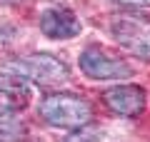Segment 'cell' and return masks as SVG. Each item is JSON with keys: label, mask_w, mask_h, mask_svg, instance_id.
Segmentation results:
<instances>
[{"label": "cell", "mask_w": 150, "mask_h": 142, "mask_svg": "<svg viewBox=\"0 0 150 142\" xmlns=\"http://www.w3.org/2000/svg\"><path fill=\"white\" fill-rule=\"evenodd\" d=\"M40 115L53 127L78 130V127L90 122L93 107L88 100H83L73 92H53L40 102Z\"/></svg>", "instance_id": "6da1fadb"}, {"label": "cell", "mask_w": 150, "mask_h": 142, "mask_svg": "<svg viewBox=\"0 0 150 142\" xmlns=\"http://www.w3.org/2000/svg\"><path fill=\"white\" fill-rule=\"evenodd\" d=\"M110 32L125 53L140 60H150V20L143 15L123 13L110 22Z\"/></svg>", "instance_id": "7a4b0ae2"}, {"label": "cell", "mask_w": 150, "mask_h": 142, "mask_svg": "<svg viewBox=\"0 0 150 142\" xmlns=\"http://www.w3.org/2000/svg\"><path fill=\"white\" fill-rule=\"evenodd\" d=\"M8 70L18 77L28 80V82H43V85H58L63 80H68L70 70L65 63H60L58 58L53 55H45V53H38V55H25V58H18L8 63Z\"/></svg>", "instance_id": "3957f363"}, {"label": "cell", "mask_w": 150, "mask_h": 142, "mask_svg": "<svg viewBox=\"0 0 150 142\" xmlns=\"http://www.w3.org/2000/svg\"><path fill=\"white\" fill-rule=\"evenodd\" d=\"M78 65H80L83 75L90 77V80H125V77L133 75V70H130L128 63H123L120 58L108 55L98 45L85 47L80 60H78Z\"/></svg>", "instance_id": "277c9868"}, {"label": "cell", "mask_w": 150, "mask_h": 142, "mask_svg": "<svg viewBox=\"0 0 150 142\" xmlns=\"http://www.w3.org/2000/svg\"><path fill=\"white\" fill-rule=\"evenodd\" d=\"M80 20L75 18L73 10L65 8H50L40 15V30L50 40H68V37L80 35Z\"/></svg>", "instance_id": "5b68a950"}, {"label": "cell", "mask_w": 150, "mask_h": 142, "mask_svg": "<svg viewBox=\"0 0 150 142\" xmlns=\"http://www.w3.org/2000/svg\"><path fill=\"white\" fill-rule=\"evenodd\" d=\"M105 102L120 117H138L145 107V90L138 85H115L105 92Z\"/></svg>", "instance_id": "8992f818"}, {"label": "cell", "mask_w": 150, "mask_h": 142, "mask_svg": "<svg viewBox=\"0 0 150 142\" xmlns=\"http://www.w3.org/2000/svg\"><path fill=\"white\" fill-rule=\"evenodd\" d=\"M33 100V85L18 75L0 77V110L3 112H20Z\"/></svg>", "instance_id": "52a82bcc"}, {"label": "cell", "mask_w": 150, "mask_h": 142, "mask_svg": "<svg viewBox=\"0 0 150 142\" xmlns=\"http://www.w3.org/2000/svg\"><path fill=\"white\" fill-rule=\"evenodd\" d=\"M100 130H98V127H78V130L73 132V135H68L65 137L63 142H100Z\"/></svg>", "instance_id": "ba28073f"}, {"label": "cell", "mask_w": 150, "mask_h": 142, "mask_svg": "<svg viewBox=\"0 0 150 142\" xmlns=\"http://www.w3.org/2000/svg\"><path fill=\"white\" fill-rule=\"evenodd\" d=\"M120 5H130V8H150V0H115Z\"/></svg>", "instance_id": "9c48e42d"}, {"label": "cell", "mask_w": 150, "mask_h": 142, "mask_svg": "<svg viewBox=\"0 0 150 142\" xmlns=\"http://www.w3.org/2000/svg\"><path fill=\"white\" fill-rule=\"evenodd\" d=\"M5 3H23V0H5Z\"/></svg>", "instance_id": "30bf717a"}]
</instances>
